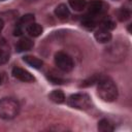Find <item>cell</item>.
Wrapping results in <instances>:
<instances>
[{"mask_svg":"<svg viewBox=\"0 0 132 132\" xmlns=\"http://www.w3.org/2000/svg\"><path fill=\"white\" fill-rule=\"evenodd\" d=\"M33 41L30 39V38H27V37H24V38H21L16 45H15V50L16 52L19 53H23V52H27V51H30L32 47H33Z\"/></svg>","mask_w":132,"mask_h":132,"instance_id":"obj_9","label":"cell"},{"mask_svg":"<svg viewBox=\"0 0 132 132\" xmlns=\"http://www.w3.org/2000/svg\"><path fill=\"white\" fill-rule=\"evenodd\" d=\"M55 64L60 70L64 72H69L74 67L72 58L64 52H58L55 55Z\"/></svg>","mask_w":132,"mask_h":132,"instance_id":"obj_4","label":"cell"},{"mask_svg":"<svg viewBox=\"0 0 132 132\" xmlns=\"http://www.w3.org/2000/svg\"><path fill=\"white\" fill-rule=\"evenodd\" d=\"M27 1H33V0H27Z\"/></svg>","mask_w":132,"mask_h":132,"instance_id":"obj_22","label":"cell"},{"mask_svg":"<svg viewBox=\"0 0 132 132\" xmlns=\"http://www.w3.org/2000/svg\"><path fill=\"white\" fill-rule=\"evenodd\" d=\"M94 36H95L96 40L100 43H107L111 40V37H112L110 31H108L106 29H103V28H99L95 32Z\"/></svg>","mask_w":132,"mask_h":132,"instance_id":"obj_8","label":"cell"},{"mask_svg":"<svg viewBox=\"0 0 132 132\" xmlns=\"http://www.w3.org/2000/svg\"><path fill=\"white\" fill-rule=\"evenodd\" d=\"M8 60H9L8 52L6 50H4V48H0V65L1 64H5Z\"/></svg>","mask_w":132,"mask_h":132,"instance_id":"obj_19","label":"cell"},{"mask_svg":"<svg viewBox=\"0 0 132 132\" xmlns=\"http://www.w3.org/2000/svg\"><path fill=\"white\" fill-rule=\"evenodd\" d=\"M98 95L99 97L106 101L112 102L118 98V88L116 84L109 77H99L98 79Z\"/></svg>","mask_w":132,"mask_h":132,"instance_id":"obj_1","label":"cell"},{"mask_svg":"<svg viewBox=\"0 0 132 132\" xmlns=\"http://www.w3.org/2000/svg\"><path fill=\"white\" fill-rule=\"evenodd\" d=\"M33 22H34V15H33V14H25V15H23V16L20 19L18 25L15 26L14 31H13V34H14L15 36L22 35L23 30H24V27L26 28L28 25H30V24L33 23Z\"/></svg>","mask_w":132,"mask_h":132,"instance_id":"obj_6","label":"cell"},{"mask_svg":"<svg viewBox=\"0 0 132 132\" xmlns=\"http://www.w3.org/2000/svg\"><path fill=\"white\" fill-rule=\"evenodd\" d=\"M12 75L16 79H19L21 81H25V82H31L35 79L34 76L29 71H27L21 67H14L12 69Z\"/></svg>","mask_w":132,"mask_h":132,"instance_id":"obj_7","label":"cell"},{"mask_svg":"<svg viewBox=\"0 0 132 132\" xmlns=\"http://www.w3.org/2000/svg\"><path fill=\"white\" fill-rule=\"evenodd\" d=\"M23 60H24L25 63H27L29 66H31V67H33L35 69H39L43 65V62L40 59H38V58H36L34 56H25L23 58Z\"/></svg>","mask_w":132,"mask_h":132,"instance_id":"obj_12","label":"cell"},{"mask_svg":"<svg viewBox=\"0 0 132 132\" xmlns=\"http://www.w3.org/2000/svg\"><path fill=\"white\" fill-rule=\"evenodd\" d=\"M0 84H1V75H0Z\"/></svg>","mask_w":132,"mask_h":132,"instance_id":"obj_21","label":"cell"},{"mask_svg":"<svg viewBox=\"0 0 132 132\" xmlns=\"http://www.w3.org/2000/svg\"><path fill=\"white\" fill-rule=\"evenodd\" d=\"M55 14L60 20H67L70 15V11L65 4H59L55 9Z\"/></svg>","mask_w":132,"mask_h":132,"instance_id":"obj_10","label":"cell"},{"mask_svg":"<svg viewBox=\"0 0 132 132\" xmlns=\"http://www.w3.org/2000/svg\"><path fill=\"white\" fill-rule=\"evenodd\" d=\"M26 31L32 37H38L42 33V27L39 24L33 22V23H31L30 25H28L26 27Z\"/></svg>","mask_w":132,"mask_h":132,"instance_id":"obj_11","label":"cell"},{"mask_svg":"<svg viewBox=\"0 0 132 132\" xmlns=\"http://www.w3.org/2000/svg\"><path fill=\"white\" fill-rule=\"evenodd\" d=\"M70 7L75 11H81L87 7V1L86 0H68Z\"/></svg>","mask_w":132,"mask_h":132,"instance_id":"obj_15","label":"cell"},{"mask_svg":"<svg viewBox=\"0 0 132 132\" xmlns=\"http://www.w3.org/2000/svg\"><path fill=\"white\" fill-rule=\"evenodd\" d=\"M48 97H50L51 101H53L55 103H58V104L63 103L65 101V95H64V93L61 90H54L50 94Z\"/></svg>","mask_w":132,"mask_h":132,"instance_id":"obj_13","label":"cell"},{"mask_svg":"<svg viewBox=\"0 0 132 132\" xmlns=\"http://www.w3.org/2000/svg\"><path fill=\"white\" fill-rule=\"evenodd\" d=\"M3 27H4V22H3V20H2L1 18H0V32L2 31Z\"/></svg>","mask_w":132,"mask_h":132,"instance_id":"obj_20","label":"cell"},{"mask_svg":"<svg viewBox=\"0 0 132 132\" xmlns=\"http://www.w3.org/2000/svg\"><path fill=\"white\" fill-rule=\"evenodd\" d=\"M87 7H88V14L92 15L94 18L103 15L108 9L107 4L103 1H101V0L91 1L89 4H87Z\"/></svg>","mask_w":132,"mask_h":132,"instance_id":"obj_5","label":"cell"},{"mask_svg":"<svg viewBox=\"0 0 132 132\" xmlns=\"http://www.w3.org/2000/svg\"><path fill=\"white\" fill-rule=\"evenodd\" d=\"M91 98L86 93H77L73 94L68 98V104L76 109L86 110L91 107Z\"/></svg>","mask_w":132,"mask_h":132,"instance_id":"obj_3","label":"cell"},{"mask_svg":"<svg viewBox=\"0 0 132 132\" xmlns=\"http://www.w3.org/2000/svg\"><path fill=\"white\" fill-rule=\"evenodd\" d=\"M81 25L86 28V29H89V30H93L96 26H97V21H96V18L92 16V15H89L87 14L82 21H81Z\"/></svg>","mask_w":132,"mask_h":132,"instance_id":"obj_14","label":"cell"},{"mask_svg":"<svg viewBox=\"0 0 132 132\" xmlns=\"http://www.w3.org/2000/svg\"><path fill=\"white\" fill-rule=\"evenodd\" d=\"M114 27H116V24H114V22H113L110 18H104V19L100 22V28L106 29V30H108V31L112 30Z\"/></svg>","mask_w":132,"mask_h":132,"instance_id":"obj_17","label":"cell"},{"mask_svg":"<svg viewBox=\"0 0 132 132\" xmlns=\"http://www.w3.org/2000/svg\"><path fill=\"white\" fill-rule=\"evenodd\" d=\"M113 125L106 119H102L98 123V130L101 132H110L113 131Z\"/></svg>","mask_w":132,"mask_h":132,"instance_id":"obj_16","label":"cell"},{"mask_svg":"<svg viewBox=\"0 0 132 132\" xmlns=\"http://www.w3.org/2000/svg\"><path fill=\"white\" fill-rule=\"evenodd\" d=\"M20 110V104L12 98H3L0 100V118L11 120L15 118Z\"/></svg>","mask_w":132,"mask_h":132,"instance_id":"obj_2","label":"cell"},{"mask_svg":"<svg viewBox=\"0 0 132 132\" xmlns=\"http://www.w3.org/2000/svg\"><path fill=\"white\" fill-rule=\"evenodd\" d=\"M1 1H4V0H1Z\"/></svg>","mask_w":132,"mask_h":132,"instance_id":"obj_23","label":"cell"},{"mask_svg":"<svg viewBox=\"0 0 132 132\" xmlns=\"http://www.w3.org/2000/svg\"><path fill=\"white\" fill-rule=\"evenodd\" d=\"M130 14H131V13H130V10H129V9H127L126 7H122V8L118 11L117 16H118L119 21L125 22V21H127V20L130 19Z\"/></svg>","mask_w":132,"mask_h":132,"instance_id":"obj_18","label":"cell"}]
</instances>
